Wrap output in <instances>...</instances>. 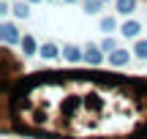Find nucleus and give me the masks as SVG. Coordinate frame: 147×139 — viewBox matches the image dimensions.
Wrapping results in <instances>:
<instances>
[{
	"label": "nucleus",
	"mask_w": 147,
	"mask_h": 139,
	"mask_svg": "<svg viewBox=\"0 0 147 139\" xmlns=\"http://www.w3.org/2000/svg\"><path fill=\"white\" fill-rule=\"evenodd\" d=\"M134 52H136V57H142V60H147V41H139L136 47H134Z\"/></svg>",
	"instance_id": "obj_9"
},
{
	"label": "nucleus",
	"mask_w": 147,
	"mask_h": 139,
	"mask_svg": "<svg viewBox=\"0 0 147 139\" xmlns=\"http://www.w3.org/2000/svg\"><path fill=\"white\" fill-rule=\"evenodd\" d=\"M41 55H44V57H57V47H55V44H44Z\"/></svg>",
	"instance_id": "obj_8"
},
{
	"label": "nucleus",
	"mask_w": 147,
	"mask_h": 139,
	"mask_svg": "<svg viewBox=\"0 0 147 139\" xmlns=\"http://www.w3.org/2000/svg\"><path fill=\"white\" fill-rule=\"evenodd\" d=\"M98 8H101V3H98V0H84V11H87V14H95Z\"/></svg>",
	"instance_id": "obj_11"
},
{
	"label": "nucleus",
	"mask_w": 147,
	"mask_h": 139,
	"mask_svg": "<svg viewBox=\"0 0 147 139\" xmlns=\"http://www.w3.org/2000/svg\"><path fill=\"white\" fill-rule=\"evenodd\" d=\"M101 49H104V52H115V41H112V38H106V41L101 44Z\"/></svg>",
	"instance_id": "obj_13"
},
{
	"label": "nucleus",
	"mask_w": 147,
	"mask_h": 139,
	"mask_svg": "<svg viewBox=\"0 0 147 139\" xmlns=\"http://www.w3.org/2000/svg\"><path fill=\"white\" fill-rule=\"evenodd\" d=\"M139 30H142V27H139V22H125V25H123V36H125V38L139 36Z\"/></svg>",
	"instance_id": "obj_4"
},
{
	"label": "nucleus",
	"mask_w": 147,
	"mask_h": 139,
	"mask_svg": "<svg viewBox=\"0 0 147 139\" xmlns=\"http://www.w3.org/2000/svg\"><path fill=\"white\" fill-rule=\"evenodd\" d=\"M0 36H3L5 44H16L19 41V33H16V27L11 25V22H3V25H0Z\"/></svg>",
	"instance_id": "obj_1"
},
{
	"label": "nucleus",
	"mask_w": 147,
	"mask_h": 139,
	"mask_svg": "<svg viewBox=\"0 0 147 139\" xmlns=\"http://www.w3.org/2000/svg\"><path fill=\"white\" fill-rule=\"evenodd\" d=\"M84 60H87V63H93V65H98L101 60H104V55H101L98 47H87V49H84Z\"/></svg>",
	"instance_id": "obj_2"
},
{
	"label": "nucleus",
	"mask_w": 147,
	"mask_h": 139,
	"mask_svg": "<svg viewBox=\"0 0 147 139\" xmlns=\"http://www.w3.org/2000/svg\"><path fill=\"white\" fill-rule=\"evenodd\" d=\"M109 63L112 65H125L128 63V52H125V49H115V52H109Z\"/></svg>",
	"instance_id": "obj_3"
},
{
	"label": "nucleus",
	"mask_w": 147,
	"mask_h": 139,
	"mask_svg": "<svg viewBox=\"0 0 147 139\" xmlns=\"http://www.w3.org/2000/svg\"><path fill=\"white\" fill-rule=\"evenodd\" d=\"M65 57H68L71 63H76V60H82V52H79L76 47H65Z\"/></svg>",
	"instance_id": "obj_7"
},
{
	"label": "nucleus",
	"mask_w": 147,
	"mask_h": 139,
	"mask_svg": "<svg viewBox=\"0 0 147 139\" xmlns=\"http://www.w3.org/2000/svg\"><path fill=\"white\" fill-rule=\"evenodd\" d=\"M134 5H136V0H117V11L120 14H131Z\"/></svg>",
	"instance_id": "obj_5"
},
{
	"label": "nucleus",
	"mask_w": 147,
	"mask_h": 139,
	"mask_svg": "<svg viewBox=\"0 0 147 139\" xmlns=\"http://www.w3.org/2000/svg\"><path fill=\"white\" fill-rule=\"evenodd\" d=\"M14 14H16V16H22V19H25V16L30 14V8H27V3H16V5H14Z\"/></svg>",
	"instance_id": "obj_10"
},
{
	"label": "nucleus",
	"mask_w": 147,
	"mask_h": 139,
	"mask_svg": "<svg viewBox=\"0 0 147 139\" xmlns=\"http://www.w3.org/2000/svg\"><path fill=\"white\" fill-rule=\"evenodd\" d=\"M101 27H104L106 33H109V30H115V19H112V16H106V19H101Z\"/></svg>",
	"instance_id": "obj_12"
},
{
	"label": "nucleus",
	"mask_w": 147,
	"mask_h": 139,
	"mask_svg": "<svg viewBox=\"0 0 147 139\" xmlns=\"http://www.w3.org/2000/svg\"><path fill=\"white\" fill-rule=\"evenodd\" d=\"M68 3H74V0H68Z\"/></svg>",
	"instance_id": "obj_15"
},
{
	"label": "nucleus",
	"mask_w": 147,
	"mask_h": 139,
	"mask_svg": "<svg viewBox=\"0 0 147 139\" xmlns=\"http://www.w3.org/2000/svg\"><path fill=\"white\" fill-rule=\"evenodd\" d=\"M30 3H36V0H30Z\"/></svg>",
	"instance_id": "obj_14"
},
{
	"label": "nucleus",
	"mask_w": 147,
	"mask_h": 139,
	"mask_svg": "<svg viewBox=\"0 0 147 139\" xmlns=\"http://www.w3.org/2000/svg\"><path fill=\"white\" fill-rule=\"evenodd\" d=\"M22 49H25V55H33V52H36V41H33V36H25V38H22Z\"/></svg>",
	"instance_id": "obj_6"
}]
</instances>
